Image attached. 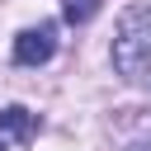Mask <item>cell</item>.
I'll use <instances>...</instances> for the list:
<instances>
[{"mask_svg": "<svg viewBox=\"0 0 151 151\" xmlns=\"http://www.w3.org/2000/svg\"><path fill=\"white\" fill-rule=\"evenodd\" d=\"M113 71L127 85H142L151 76V5H127L113 28Z\"/></svg>", "mask_w": 151, "mask_h": 151, "instance_id": "1", "label": "cell"}, {"mask_svg": "<svg viewBox=\"0 0 151 151\" xmlns=\"http://www.w3.org/2000/svg\"><path fill=\"white\" fill-rule=\"evenodd\" d=\"M52 52H57V24H38V28H24L14 38L19 66H42V61H52Z\"/></svg>", "mask_w": 151, "mask_h": 151, "instance_id": "2", "label": "cell"}, {"mask_svg": "<svg viewBox=\"0 0 151 151\" xmlns=\"http://www.w3.org/2000/svg\"><path fill=\"white\" fill-rule=\"evenodd\" d=\"M33 132H38V118H33L28 109H19V104L0 109V137H19V142H28Z\"/></svg>", "mask_w": 151, "mask_h": 151, "instance_id": "3", "label": "cell"}, {"mask_svg": "<svg viewBox=\"0 0 151 151\" xmlns=\"http://www.w3.org/2000/svg\"><path fill=\"white\" fill-rule=\"evenodd\" d=\"M94 9H99V0H61L66 24H90V19H94Z\"/></svg>", "mask_w": 151, "mask_h": 151, "instance_id": "4", "label": "cell"}, {"mask_svg": "<svg viewBox=\"0 0 151 151\" xmlns=\"http://www.w3.org/2000/svg\"><path fill=\"white\" fill-rule=\"evenodd\" d=\"M127 151H151V142H132V146H127Z\"/></svg>", "mask_w": 151, "mask_h": 151, "instance_id": "5", "label": "cell"}, {"mask_svg": "<svg viewBox=\"0 0 151 151\" xmlns=\"http://www.w3.org/2000/svg\"><path fill=\"white\" fill-rule=\"evenodd\" d=\"M0 151H5V137H0Z\"/></svg>", "mask_w": 151, "mask_h": 151, "instance_id": "6", "label": "cell"}]
</instances>
